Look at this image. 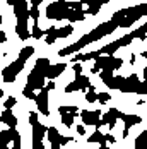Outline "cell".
Instances as JSON below:
<instances>
[{
    "label": "cell",
    "mask_w": 147,
    "mask_h": 149,
    "mask_svg": "<svg viewBox=\"0 0 147 149\" xmlns=\"http://www.w3.org/2000/svg\"><path fill=\"white\" fill-rule=\"evenodd\" d=\"M116 22L115 21H106L103 24H99L96 29H92L89 34H86L84 38H80L79 41H75L74 45H69L67 48H63V50H60L58 55L60 57H65V55H70V53H75V52H79L80 48H84L86 45L89 43H94V41H98V40H101L104 36H108V34H111L113 31L116 29Z\"/></svg>",
    "instance_id": "1"
},
{
    "label": "cell",
    "mask_w": 147,
    "mask_h": 149,
    "mask_svg": "<svg viewBox=\"0 0 147 149\" xmlns=\"http://www.w3.org/2000/svg\"><path fill=\"white\" fill-rule=\"evenodd\" d=\"M146 14H147V5L146 3H140L137 7H127V9L118 10L116 14L111 17V21L116 22L118 28H130L135 21H139L140 17H144Z\"/></svg>",
    "instance_id": "2"
},
{
    "label": "cell",
    "mask_w": 147,
    "mask_h": 149,
    "mask_svg": "<svg viewBox=\"0 0 147 149\" xmlns=\"http://www.w3.org/2000/svg\"><path fill=\"white\" fill-rule=\"evenodd\" d=\"M33 53H34V48H33V46L22 48L21 53H19V57H17V60L12 62L9 67H5V69L2 70V81H3V82H14L15 79H17V75H19V72L24 69L28 58L33 57Z\"/></svg>",
    "instance_id": "3"
},
{
    "label": "cell",
    "mask_w": 147,
    "mask_h": 149,
    "mask_svg": "<svg viewBox=\"0 0 147 149\" xmlns=\"http://www.w3.org/2000/svg\"><path fill=\"white\" fill-rule=\"evenodd\" d=\"M50 60L48 58H38L34 63V69L31 70V74L28 75V84L24 86L26 89H31L36 93V89L44 88V79H46V70L50 67Z\"/></svg>",
    "instance_id": "4"
},
{
    "label": "cell",
    "mask_w": 147,
    "mask_h": 149,
    "mask_svg": "<svg viewBox=\"0 0 147 149\" xmlns=\"http://www.w3.org/2000/svg\"><path fill=\"white\" fill-rule=\"evenodd\" d=\"M70 12V2L69 0H57L46 7V17L51 21H63Z\"/></svg>",
    "instance_id": "5"
},
{
    "label": "cell",
    "mask_w": 147,
    "mask_h": 149,
    "mask_svg": "<svg viewBox=\"0 0 147 149\" xmlns=\"http://www.w3.org/2000/svg\"><path fill=\"white\" fill-rule=\"evenodd\" d=\"M123 60L121 58H116L113 55H99L98 58H94V67L98 70H108V72H113L121 67Z\"/></svg>",
    "instance_id": "6"
},
{
    "label": "cell",
    "mask_w": 147,
    "mask_h": 149,
    "mask_svg": "<svg viewBox=\"0 0 147 149\" xmlns=\"http://www.w3.org/2000/svg\"><path fill=\"white\" fill-rule=\"evenodd\" d=\"M121 117H123V111H120L118 108H111L108 113L101 115L99 122L96 123V129H101L103 125H108L110 129H115V123H116V120L121 118Z\"/></svg>",
    "instance_id": "7"
},
{
    "label": "cell",
    "mask_w": 147,
    "mask_h": 149,
    "mask_svg": "<svg viewBox=\"0 0 147 149\" xmlns=\"http://www.w3.org/2000/svg\"><path fill=\"white\" fill-rule=\"evenodd\" d=\"M91 86V81H89L87 75L77 74L70 84L65 86V93H74V91H86Z\"/></svg>",
    "instance_id": "8"
},
{
    "label": "cell",
    "mask_w": 147,
    "mask_h": 149,
    "mask_svg": "<svg viewBox=\"0 0 147 149\" xmlns=\"http://www.w3.org/2000/svg\"><path fill=\"white\" fill-rule=\"evenodd\" d=\"M48 93L50 91L46 88H41L40 94H36L34 101H36V106H38V111L43 115V117H48L50 115V101H48Z\"/></svg>",
    "instance_id": "9"
},
{
    "label": "cell",
    "mask_w": 147,
    "mask_h": 149,
    "mask_svg": "<svg viewBox=\"0 0 147 149\" xmlns=\"http://www.w3.org/2000/svg\"><path fill=\"white\" fill-rule=\"evenodd\" d=\"M139 84H140L139 75L132 74V75H128V77H123V84H121L120 91H121V93H137Z\"/></svg>",
    "instance_id": "10"
},
{
    "label": "cell",
    "mask_w": 147,
    "mask_h": 149,
    "mask_svg": "<svg viewBox=\"0 0 147 149\" xmlns=\"http://www.w3.org/2000/svg\"><path fill=\"white\" fill-rule=\"evenodd\" d=\"M80 118L84 122V125H94V127H96V123L101 118V111H99V110H92V111L82 110V111H80Z\"/></svg>",
    "instance_id": "11"
},
{
    "label": "cell",
    "mask_w": 147,
    "mask_h": 149,
    "mask_svg": "<svg viewBox=\"0 0 147 149\" xmlns=\"http://www.w3.org/2000/svg\"><path fill=\"white\" fill-rule=\"evenodd\" d=\"M121 120H123V123H125V127H123V137H128L130 129H132L133 125L140 123V122H142V117H139V115H127V113H123Z\"/></svg>",
    "instance_id": "12"
},
{
    "label": "cell",
    "mask_w": 147,
    "mask_h": 149,
    "mask_svg": "<svg viewBox=\"0 0 147 149\" xmlns=\"http://www.w3.org/2000/svg\"><path fill=\"white\" fill-rule=\"evenodd\" d=\"M65 69H67V63H65V62H62V63H55V65H50L48 70H46V79H50V81L57 79Z\"/></svg>",
    "instance_id": "13"
},
{
    "label": "cell",
    "mask_w": 147,
    "mask_h": 149,
    "mask_svg": "<svg viewBox=\"0 0 147 149\" xmlns=\"http://www.w3.org/2000/svg\"><path fill=\"white\" fill-rule=\"evenodd\" d=\"M0 122L5 123V125H9V129H15V125H17V118H15V115L12 113V110H7V108L2 111V115H0Z\"/></svg>",
    "instance_id": "14"
},
{
    "label": "cell",
    "mask_w": 147,
    "mask_h": 149,
    "mask_svg": "<svg viewBox=\"0 0 147 149\" xmlns=\"http://www.w3.org/2000/svg\"><path fill=\"white\" fill-rule=\"evenodd\" d=\"M19 134L15 129H9V130H2L0 132V148H5V146H9L12 141H14V137Z\"/></svg>",
    "instance_id": "15"
},
{
    "label": "cell",
    "mask_w": 147,
    "mask_h": 149,
    "mask_svg": "<svg viewBox=\"0 0 147 149\" xmlns=\"http://www.w3.org/2000/svg\"><path fill=\"white\" fill-rule=\"evenodd\" d=\"M31 127H33V142H36V141H43V137L46 135V129H48V127L41 125L40 122H34Z\"/></svg>",
    "instance_id": "16"
},
{
    "label": "cell",
    "mask_w": 147,
    "mask_h": 149,
    "mask_svg": "<svg viewBox=\"0 0 147 149\" xmlns=\"http://www.w3.org/2000/svg\"><path fill=\"white\" fill-rule=\"evenodd\" d=\"M58 113H60V117H62V123H63L65 127H72L74 120H75L77 115H74V113H70V111H67V110H65V106H60Z\"/></svg>",
    "instance_id": "17"
},
{
    "label": "cell",
    "mask_w": 147,
    "mask_h": 149,
    "mask_svg": "<svg viewBox=\"0 0 147 149\" xmlns=\"http://www.w3.org/2000/svg\"><path fill=\"white\" fill-rule=\"evenodd\" d=\"M46 135H48V139H50V146L51 149H62V146L58 144V130L55 129V127H50V129H46Z\"/></svg>",
    "instance_id": "18"
},
{
    "label": "cell",
    "mask_w": 147,
    "mask_h": 149,
    "mask_svg": "<svg viewBox=\"0 0 147 149\" xmlns=\"http://www.w3.org/2000/svg\"><path fill=\"white\" fill-rule=\"evenodd\" d=\"M84 17H86L84 10H74V9H70V12L67 15V21H70V22H79V21H84Z\"/></svg>",
    "instance_id": "19"
},
{
    "label": "cell",
    "mask_w": 147,
    "mask_h": 149,
    "mask_svg": "<svg viewBox=\"0 0 147 149\" xmlns=\"http://www.w3.org/2000/svg\"><path fill=\"white\" fill-rule=\"evenodd\" d=\"M43 34H46V38H44V41L48 43V45H53L55 41H57V28H48L46 31H43Z\"/></svg>",
    "instance_id": "20"
},
{
    "label": "cell",
    "mask_w": 147,
    "mask_h": 149,
    "mask_svg": "<svg viewBox=\"0 0 147 149\" xmlns=\"http://www.w3.org/2000/svg\"><path fill=\"white\" fill-rule=\"evenodd\" d=\"M135 149H147V132H140L135 139Z\"/></svg>",
    "instance_id": "21"
},
{
    "label": "cell",
    "mask_w": 147,
    "mask_h": 149,
    "mask_svg": "<svg viewBox=\"0 0 147 149\" xmlns=\"http://www.w3.org/2000/svg\"><path fill=\"white\" fill-rule=\"evenodd\" d=\"M72 33H74V26L72 24H67V26L57 29V40H58V38H69Z\"/></svg>",
    "instance_id": "22"
},
{
    "label": "cell",
    "mask_w": 147,
    "mask_h": 149,
    "mask_svg": "<svg viewBox=\"0 0 147 149\" xmlns=\"http://www.w3.org/2000/svg\"><path fill=\"white\" fill-rule=\"evenodd\" d=\"M87 142L89 144H94V142H106V141H104V134L98 129V130H94V134L92 135H89L87 137Z\"/></svg>",
    "instance_id": "23"
},
{
    "label": "cell",
    "mask_w": 147,
    "mask_h": 149,
    "mask_svg": "<svg viewBox=\"0 0 147 149\" xmlns=\"http://www.w3.org/2000/svg\"><path fill=\"white\" fill-rule=\"evenodd\" d=\"M86 100H87V103H94V101L98 100V93H96V88H94V86H89L87 88Z\"/></svg>",
    "instance_id": "24"
},
{
    "label": "cell",
    "mask_w": 147,
    "mask_h": 149,
    "mask_svg": "<svg viewBox=\"0 0 147 149\" xmlns=\"http://www.w3.org/2000/svg\"><path fill=\"white\" fill-rule=\"evenodd\" d=\"M135 38H139V40H146L147 38V22L135 31Z\"/></svg>",
    "instance_id": "25"
},
{
    "label": "cell",
    "mask_w": 147,
    "mask_h": 149,
    "mask_svg": "<svg viewBox=\"0 0 147 149\" xmlns=\"http://www.w3.org/2000/svg\"><path fill=\"white\" fill-rule=\"evenodd\" d=\"M31 38H36V40L43 38V31L38 28V22H34V26H33V31H31Z\"/></svg>",
    "instance_id": "26"
},
{
    "label": "cell",
    "mask_w": 147,
    "mask_h": 149,
    "mask_svg": "<svg viewBox=\"0 0 147 149\" xmlns=\"http://www.w3.org/2000/svg\"><path fill=\"white\" fill-rule=\"evenodd\" d=\"M110 100H111V96H110L108 93H99V94H98V100H96V101H98V103H101V104H104V103H108Z\"/></svg>",
    "instance_id": "27"
},
{
    "label": "cell",
    "mask_w": 147,
    "mask_h": 149,
    "mask_svg": "<svg viewBox=\"0 0 147 149\" xmlns=\"http://www.w3.org/2000/svg\"><path fill=\"white\" fill-rule=\"evenodd\" d=\"M29 17L38 22V19H40V10H38V7H29Z\"/></svg>",
    "instance_id": "28"
},
{
    "label": "cell",
    "mask_w": 147,
    "mask_h": 149,
    "mask_svg": "<svg viewBox=\"0 0 147 149\" xmlns=\"http://www.w3.org/2000/svg\"><path fill=\"white\" fill-rule=\"evenodd\" d=\"M15 104V98L14 96H9L7 100H5V103H3V106L7 108V110H12V106Z\"/></svg>",
    "instance_id": "29"
},
{
    "label": "cell",
    "mask_w": 147,
    "mask_h": 149,
    "mask_svg": "<svg viewBox=\"0 0 147 149\" xmlns=\"http://www.w3.org/2000/svg\"><path fill=\"white\" fill-rule=\"evenodd\" d=\"M22 94H24V98H28V100H34L36 98V93L34 91H31V89H22Z\"/></svg>",
    "instance_id": "30"
},
{
    "label": "cell",
    "mask_w": 147,
    "mask_h": 149,
    "mask_svg": "<svg viewBox=\"0 0 147 149\" xmlns=\"http://www.w3.org/2000/svg\"><path fill=\"white\" fill-rule=\"evenodd\" d=\"M74 139L72 137H67V135H60L58 137V144L60 146H65V144H69V142H72Z\"/></svg>",
    "instance_id": "31"
},
{
    "label": "cell",
    "mask_w": 147,
    "mask_h": 149,
    "mask_svg": "<svg viewBox=\"0 0 147 149\" xmlns=\"http://www.w3.org/2000/svg\"><path fill=\"white\" fill-rule=\"evenodd\" d=\"M12 149H21V135L17 134L12 141Z\"/></svg>",
    "instance_id": "32"
},
{
    "label": "cell",
    "mask_w": 147,
    "mask_h": 149,
    "mask_svg": "<svg viewBox=\"0 0 147 149\" xmlns=\"http://www.w3.org/2000/svg\"><path fill=\"white\" fill-rule=\"evenodd\" d=\"M80 2H82V5L87 3L89 7H92V5H99V7H103V5L99 3V0H80Z\"/></svg>",
    "instance_id": "33"
},
{
    "label": "cell",
    "mask_w": 147,
    "mask_h": 149,
    "mask_svg": "<svg viewBox=\"0 0 147 149\" xmlns=\"http://www.w3.org/2000/svg\"><path fill=\"white\" fill-rule=\"evenodd\" d=\"M74 72H75V75L82 74V65H80L79 62H74Z\"/></svg>",
    "instance_id": "34"
},
{
    "label": "cell",
    "mask_w": 147,
    "mask_h": 149,
    "mask_svg": "<svg viewBox=\"0 0 147 149\" xmlns=\"http://www.w3.org/2000/svg\"><path fill=\"white\" fill-rule=\"evenodd\" d=\"M147 89H146V82H142L140 81V84H139V89H137V94H146Z\"/></svg>",
    "instance_id": "35"
},
{
    "label": "cell",
    "mask_w": 147,
    "mask_h": 149,
    "mask_svg": "<svg viewBox=\"0 0 147 149\" xmlns=\"http://www.w3.org/2000/svg\"><path fill=\"white\" fill-rule=\"evenodd\" d=\"M65 110H67V111H70V113H74V115H77V113H79V108H77L75 104H72V106H65Z\"/></svg>",
    "instance_id": "36"
},
{
    "label": "cell",
    "mask_w": 147,
    "mask_h": 149,
    "mask_svg": "<svg viewBox=\"0 0 147 149\" xmlns=\"http://www.w3.org/2000/svg\"><path fill=\"white\" fill-rule=\"evenodd\" d=\"M33 149H46V148L43 146L41 141H36V142H33Z\"/></svg>",
    "instance_id": "37"
},
{
    "label": "cell",
    "mask_w": 147,
    "mask_h": 149,
    "mask_svg": "<svg viewBox=\"0 0 147 149\" xmlns=\"http://www.w3.org/2000/svg\"><path fill=\"white\" fill-rule=\"evenodd\" d=\"M104 141H106V142H111V144H115V142H116V141H115V137H113L111 134H104Z\"/></svg>",
    "instance_id": "38"
},
{
    "label": "cell",
    "mask_w": 147,
    "mask_h": 149,
    "mask_svg": "<svg viewBox=\"0 0 147 149\" xmlns=\"http://www.w3.org/2000/svg\"><path fill=\"white\" fill-rule=\"evenodd\" d=\"M75 130H77V134H79V135H84V134H86L84 125H77V129H75Z\"/></svg>",
    "instance_id": "39"
},
{
    "label": "cell",
    "mask_w": 147,
    "mask_h": 149,
    "mask_svg": "<svg viewBox=\"0 0 147 149\" xmlns=\"http://www.w3.org/2000/svg\"><path fill=\"white\" fill-rule=\"evenodd\" d=\"M5 41H7V34L0 29V43H5Z\"/></svg>",
    "instance_id": "40"
},
{
    "label": "cell",
    "mask_w": 147,
    "mask_h": 149,
    "mask_svg": "<svg viewBox=\"0 0 147 149\" xmlns=\"http://www.w3.org/2000/svg\"><path fill=\"white\" fill-rule=\"evenodd\" d=\"M44 88H46V89H48V91L55 89V82H53V81H50V82H48V84H46V86H44Z\"/></svg>",
    "instance_id": "41"
},
{
    "label": "cell",
    "mask_w": 147,
    "mask_h": 149,
    "mask_svg": "<svg viewBox=\"0 0 147 149\" xmlns=\"http://www.w3.org/2000/svg\"><path fill=\"white\" fill-rule=\"evenodd\" d=\"M43 0H31V7H38Z\"/></svg>",
    "instance_id": "42"
},
{
    "label": "cell",
    "mask_w": 147,
    "mask_h": 149,
    "mask_svg": "<svg viewBox=\"0 0 147 149\" xmlns=\"http://www.w3.org/2000/svg\"><path fill=\"white\" fill-rule=\"evenodd\" d=\"M72 62H82V55H80V53H77V55L72 58Z\"/></svg>",
    "instance_id": "43"
},
{
    "label": "cell",
    "mask_w": 147,
    "mask_h": 149,
    "mask_svg": "<svg viewBox=\"0 0 147 149\" xmlns=\"http://www.w3.org/2000/svg\"><path fill=\"white\" fill-rule=\"evenodd\" d=\"M17 2H21V0H7V3H9V5H12V7H14Z\"/></svg>",
    "instance_id": "44"
},
{
    "label": "cell",
    "mask_w": 147,
    "mask_h": 149,
    "mask_svg": "<svg viewBox=\"0 0 147 149\" xmlns=\"http://www.w3.org/2000/svg\"><path fill=\"white\" fill-rule=\"evenodd\" d=\"M99 149H110L106 146V142H99Z\"/></svg>",
    "instance_id": "45"
},
{
    "label": "cell",
    "mask_w": 147,
    "mask_h": 149,
    "mask_svg": "<svg viewBox=\"0 0 147 149\" xmlns=\"http://www.w3.org/2000/svg\"><path fill=\"white\" fill-rule=\"evenodd\" d=\"M91 74H99V70H98V69L94 67V69H91Z\"/></svg>",
    "instance_id": "46"
},
{
    "label": "cell",
    "mask_w": 147,
    "mask_h": 149,
    "mask_svg": "<svg viewBox=\"0 0 147 149\" xmlns=\"http://www.w3.org/2000/svg\"><path fill=\"white\" fill-rule=\"evenodd\" d=\"M2 96H3V91L0 89V98H2Z\"/></svg>",
    "instance_id": "47"
},
{
    "label": "cell",
    "mask_w": 147,
    "mask_h": 149,
    "mask_svg": "<svg viewBox=\"0 0 147 149\" xmlns=\"http://www.w3.org/2000/svg\"><path fill=\"white\" fill-rule=\"evenodd\" d=\"M0 149H9V146H5V148H0Z\"/></svg>",
    "instance_id": "48"
},
{
    "label": "cell",
    "mask_w": 147,
    "mask_h": 149,
    "mask_svg": "<svg viewBox=\"0 0 147 149\" xmlns=\"http://www.w3.org/2000/svg\"><path fill=\"white\" fill-rule=\"evenodd\" d=\"M0 26H2V15H0Z\"/></svg>",
    "instance_id": "49"
}]
</instances>
